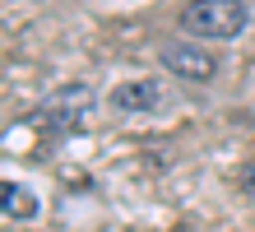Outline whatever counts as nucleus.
<instances>
[{
	"instance_id": "obj_6",
	"label": "nucleus",
	"mask_w": 255,
	"mask_h": 232,
	"mask_svg": "<svg viewBox=\"0 0 255 232\" xmlns=\"http://www.w3.org/2000/svg\"><path fill=\"white\" fill-rule=\"evenodd\" d=\"M242 191H246V195L255 200V158H251V163L242 167Z\"/></svg>"
},
{
	"instance_id": "obj_5",
	"label": "nucleus",
	"mask_w": 255,
	"mask_h": 232,
	"mask_svg": "<svg viewBox=\"0 0 255 232\" xmlns=\"http://www.w3.org/2000/svg\"><path fill=\"white\" fill-rule=\"evenodd\" d=\"M0 209H5L9 223H28V219H37V195L19 181H5L0 186Z\"/></svg>"
},
{
	"instance_id": "obj_4",
	"label": "nucleus",
	"mask_w": 255,
	"mask_h": 232,
	"mask_svg": "<svg viewBox=\"0 0 255 232\" xmlns=\"http://www.w3.org/2000/svg\"><path fill=\"white\" fill-rule=\"evenodd\" d=\"M112 107L126 116H144V112H158L162 107V84L158 79H126L112 88Z\"/></svg>"
},
{
	"instance_id": "obj_3",
	"label": "nucleus",
	"mask_w": 255,
	"mask_h": 232,
	"mask_svg": "<svg viewBox=\"0 0 255 232\" xmlns=\"http://www.w3.org/2000/svg\"><path fill=\"white\" fill-rule=\"evenodd\" d=\"M162 65H167L176 79H190V84H209L218 74V56L214 51H204L200 42H172V46H162Z\"/></svg>"
},
{
	"instance_id": "obj_2",
	"label": "nucleus",
	"mask_w": 255,
	"mask_h": 232,
	"mask_svg": "<svg viewBox=\"0 0 255 232\" xmlns=\"http://www.w3.org/2000/svg\"><path fill=\"white\" fill-rule=\"evenodd\" d=\"M181 28L195 37H237L246 28L242 0H190L181 9Z\"/></svg>"
},
{
	"instance_id": "obj_1",
	"label": "nucleus",
	"mask_w": 255,
	"mask_h": 232,
	"mask_svg": "<svg viewBox=\"0 0 255 232\" xmlns=\"http://www.w3.org/2000/svg\"><path fill=\"white\" fill-rule=\"evenodd\" d=\"M93 107H98V98H93V88H88V84H61V88H56L51 98L33 112V126L56 130V135H70V130L88 126Z\"/></svg>"
}]
</instances>
